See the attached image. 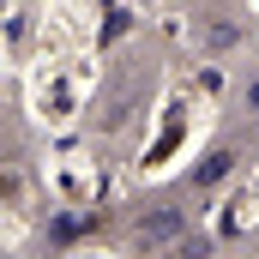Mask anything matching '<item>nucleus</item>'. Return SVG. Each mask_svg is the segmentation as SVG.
Listing matches in <instances>:
<instances>
[{"instance_id": "1", "label": "nucleus", "mask_w": 259, "mask_h": 259, "mask_svg": "<svg viewBox=\"0 0 259 259\" xmlns=\"http://www.w3.org/2000/svg\"><path fill=\"white\" fill-rule=\"evenodd\" d=\"M223 169H229V157H223V151H217V157H211V163H205V169H199V181H217V175H223Z\"/></svg>"}, {"instance_id": "2", "label": "nucleus", "mask_w": 259, "mask_h": 259, "mask_svg": "<svg viewBox=\"0 0 259 259\" xmlns=\"http://www.w3.org/2000/svg\"><path fill=\"white\" fill-rule=\"evenodd\" d=\"M247 109H253V115H259V78H253V84H247Z\"/></svg>"}]
</instances>
